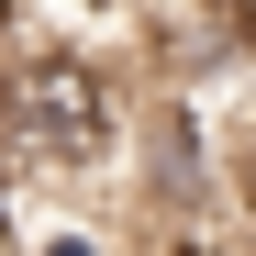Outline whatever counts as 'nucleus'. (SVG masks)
<instances>
[{
    "label": "nucleus",
    "instance_id": "obj_1",
    "mask_svg": "<svg viewBox=\"0 0 256 256\" xmlns=\"http://www.w3.org/2000/svg\"><path fill=\"white\" fill-rule=\"evenodd\" d=\"M112 90L78 56H34V67H12L0 78V145L12 156H34V167H78L90 145H112Z\"/></svg>",
    "mask_w": 256,
    "mask_h": 256
},
{
    "label": "nucleus",
    "instance_id": "obj_2",
    "mask_svg": "<svg viewBox=\"0 0 256 256\" xmlns=\"http://www.w3.org/2000/svg\"><path fill=\"white\" fill-rule=\"evenodd\" d=\"M134 178H145V200H212V190H223L212 134H200L190 100H145L134 112Z\"/></svg>",
    "mask_w": 256,
    "mask_h": 256
}]
</instances>
